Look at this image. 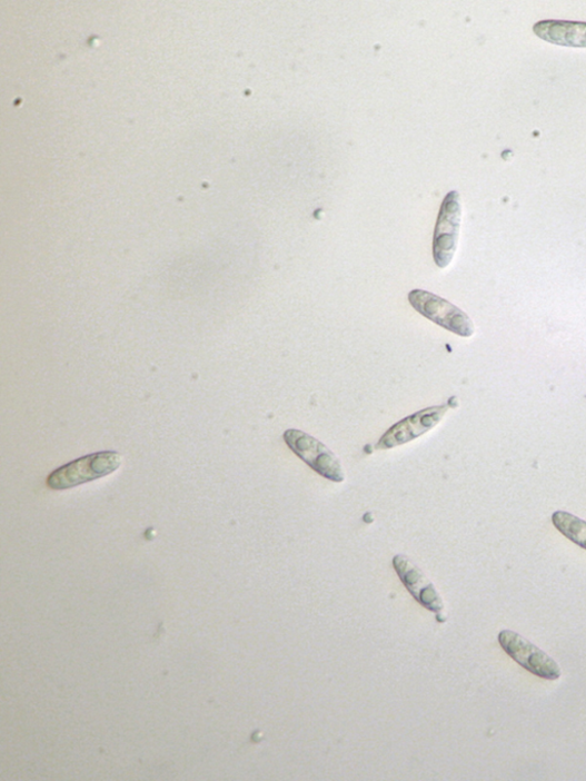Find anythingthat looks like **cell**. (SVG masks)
Segmentation results:
<instances>
[{
    "mask_svg": "<svg viewBox=\"0 0 586 781\" xmlns=\"http://www.w3.org/2000/svg\"><path fill=\"white\" fill-rule=\"evenodd\" d=\"M122 457L116 452L96 453L68 463L48 478V486L62 491L103 478L120 467Z\"/></svg>",
    "mask_w": 586,
    "mask_h": 781,
    "instance_id": "1",
    "label": "cell"
},
{
    "mask_svg": "<svg viewBox=\"0 0 586 781\" xmlns=\"http://www.w3.org/2000/svg\"><path fill=\"white\" fill-rule=\"evenodd\" d=\"M408 299L419 315L450 333L461 337H471L475 334L473 320L448 300L424 290H413Z\"/></svg>",
    "mask_w": 586,
    "mask_h": 781,
    "instance_id": "2",
    "label": "cell"
},
{
    "mask_svg": "<svg viewBox=\"0 0 586 781\" xmlns=\"http://www.w3.org/2000/svg\"><path fill=\"white\" fill-rule=\"evenodd\" d=\"M285 441L289 448L320 476L335 483L345 481L340 461L320 441L296 428L286 432Z\"/></svg>",
    "mask_w": 586,
    "mask_h": 781,
    "instance_id": "3",
    "label": "cell"
},
{
    "mask_svg": "<svg viewBox=\"0 0 586 781\" xmlns=\"http://www.w3.org/2000/svg\"><path fill=\"white\" fill-rule=\"evenodd\" d=\"M503 650L534 675L555 681L562 676L558 663L536 645L513 631L498 636Z\"/></svg>",
    "mask_w": 586,
    "mask_h": 781,
    "instance_id": "4",
    "label": "cell"
},
{
    "mask_svg": "<svg viewBox=\"0 0 586 781\" xmlns=\"http://www.w3.org/2000/svg\"><path fill=\"white\" fill-rule=\"evenodd\" d=\"M460 219L459 194L450 191L443 202L435 231L434 257L440 268H446L455 256Z\"/></svg>",
    "mask_w": 586,
    "mask_h": 781,
    "instance_id": "5",
    "label": "cell"
},
{
    "mask_svg": "<svg viewBox=\"0 0 586 781\" xmlns=\"http://www.w3.org/2000/svg\"><path fill=\"white\" fill-rule=\"evenodd\" d=\"M448 405L420 411L395 426L380 438L376 448L389 449L415 441L436 427L448 411Z\"/></svg>",
    "mask_w": 586,
    "mask_h": 781,
    "instance_id": "6",
    "label": "cell"
},
{
    "mask_svg": "<svg viewBox=\"0 0 586 781\" xmlns=\"http://www.w3.org/2000/svg\"><path fill=\"white\" fill-rule=\"evenodd\" d=\"M394 566L406 585V589L414 599L425 609L435 612L440 619L445 606L434 583L416 566L407 556L398 555L394 560Z\"/></svg>",
    "mask_w": 586,
    "mask_h": 781,
    "instance_id": "7",
    "label": "cell"
},
{
    "mask_svg": "<svg viewBox=\"0 0 586 781\" xmlns=\"http://www.w3.org/2000/svg\"><path fill=\"white\" fill-rule=\"evenodd\" d=\"M536 36L552 45L586 48V23L546 20L533 28Z\"/></svg>",
    "mask_w": 586,
    "mask_h": 781,
    "instance_id": "8",
    "label": "cell"
},
{
    "mask_svg": "<svg viewBox=\"0 0 586 781\" xmlns=\"http://www.w3.org/2000/svg\"><path fill=\"white\" fill-rule=\"evenodd\" d=\"M553 522L560 533L586 551V522L566 512L555 513Z\"/></svg>",
    "mask_w": 586,
    "mask_h": 781,
    "instance_id": "9",
    "label": "cell"
}]
</instances>
